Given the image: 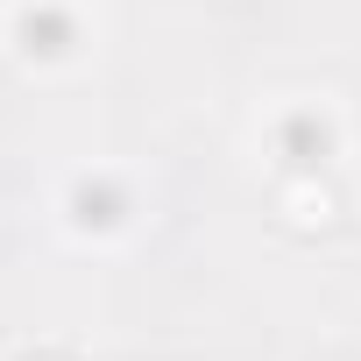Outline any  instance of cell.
<instances>
[{
  "instance_id": "cell-1",
  "label": "cell",
  "mask_w": 361,
  "mask_h": 361,
  "mask_svg": "<svg viewBox=\"0 0 361 361\" xmlns=\"http://www.w3.org/2000/svg\"><path fill=\"white\" fill-rule=\"evenodd\" d=\"M50 227L78 255H114L149 227V192L128 163H78L50 185Z\"/></svg>"
},
{
  "instance_id": "cell-3",
  "label": "cell",
  "mask_w": 361,
  "mask_h": 361,
  "mask_svg": "<svg viewBox=\"0 0 361 361\" xmlns=\"http://www.w3.org/2000/svg\"><path fill=\"white\" fill-rule=\"evenodd\" d=\"M354 128H347V106L333 92H269L248 121V149L262 163V177H290V170H333L347 156Z\"/></svg>"
},
{
  "instance_id": "cell-2",
  "label": "cell",
  "mask_w": 361,
  "mask_h": 361,
  "mask_svg": "<svg viewBox=\"0 0 361 361\" xmlns=\"http://www.w3.org/2000/svg\"><path fill=\"white\" fill-rule=\"evenodd\" d=\"M0 57L36 85L85 78L99 57L92 0H0Z\"/></svg>"
},
{
  "instance_id": "cell-5",
  "label": "cell",
  "mask_w": 361,
  "mask_h": 361,
  "mask_svg": "<svg viewBox=\"0 0 361 361\" xmlns=\"http://www.w3.org/2000/svg\"><path fill=\"white\" fill-rule=\"evenodd\" d=\"M15 361H85L78 347H57V340H43V347H22Z\"/></svg>"
},
{
  "instance_id": "cell-4",
  "label": "cell",
  "mask_w": 361,
  "mask_h": 361,
  "mask_svg": "<svg viewBox=\"0 0 361 361\" xmlns=\"http://www.w3.org/2000/svg\"><path fill=\"white\" fill-rule=\"evenodd\" d=\"M269 220L290 234V241H319L340 227V185L333 170H290V177H269Z\"/></svg>"
}]
</instances>
